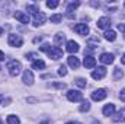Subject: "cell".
Returning <instances> with one entry per match:
<instances>
[{"instance_id": "obj_26", "label": "cell", "mask_w": 125, "mask_h": 124, "mask_svg": "<svg viewBox=\"0 0 125 124\" xmlns=\"http://www.w3.org/2000/svg\"><path fill=\"white\" fill-rule=\"evenodd\" d=\"M47 6H48L50 9H55V7L58 6V1H57V0H48V1H47Z\"/></svg>"}, {"instance_id": "obj_36", "label": "cell", "mask_w": 125, "mask_h": 124, "mask_svg": "<svg viewBox=\"0 0 125 124\" xmlns=\"http://www.w3.org/2000/svg\"><path fill=\"white\" fill-rule=\"evenodd\" d=\"M0 124H1V121H0Z\"/></svg>"}, {"instance_id": "obj_17", "label": "cell", "mask_w": 125, "mask_h": 124, "mask_svg": "<svg viewBox=\"0 0 125 124\" xmlns=\"http://www.w3.org/2000/svg\"><path fill=\"white\" fill-rule=\"evenodd\" d=\"M64 41H65V35H64L62 32H58V34L54 37V42H55V45H62Z\"/></svg>"}, {"instance_id": "obj_1", "label": "cell", "mask_w": 125, "mask_h": 124, "mask_svg": "<svg viewBox=\"0 0 125 124\" xmlns=\"http://www.w3.org/2000/svg\"><path fill=\"white\" fill-rule=\"evenodd\" d=\"M39 50H41V51H45L52 60H60L62 57V50L60 47H51L50 44H42V45L39 47Z\"/></svg>"}, {"instance_id": "obj_20", "label": "cell", "mask_w": 125, "mask_h": 124, "mask_svg": "<svg viewBox=\"0 0 125 124\" xmlns=\"http://www.w3.org/2000/svg\"><path fill=\"white\" fill-rule=\"evenodd\" d=\"M21 123V120L16 117V115H7V124H19Z\"/></svg>"}, {"instance_id": "obj_22", "label": "cell", "mask_w": 125, "mask_h": 124, "mask_svg": "<svg viewBox=\"0 0 125 124\" xmlns=\"http://www.w3.org/2000/svg\"><path fill=\"white\" fill-rule=\"evenodd\" d=\"M80 6V3L79 1H71V3H68V6H67V12L70 13V12H73L74 9H77Z\"/></svg>"}, {"instance_id": "obj_14", "label": "cell", "mask_w": 125, "mask_h": 124, "mask_svg": "<svg viewBox=\"0 0 125 124\" xmlns=\"http://www.w3.org/2000/svg\"><path fill=\"white\" fill-rule=\"evenodd\" d=\"M83 64H84L86 69H93L94 66H96V59L92 57V56H86L84 60H83Z\"/></svg>"}, {"instance_id": "obj_19", "label": "cell", "mask_w": 125, "mask_h": 124, "mask_svg": "<svg viewBox=\"0 0 125 124\" xmlns=\"http://www.w3.org/2000/svg\"><path fill=\"white\" fill-rule=\"evenodd\" d=\"M105 38H106L108 41H115V39H116V32L112 31V29H109V31L105 32Z\"/></svg>"}, {"instance_id": "obj_34", "label": "cell", "mask_w": 125, "mask_h": 124, "mask_svg": "<svg viewBox=\"0 0 125 124\" xmlns=\"http://www.w3.org/2000/svg\"><path fill=\"white\" fill-rule=\"evenodd\" d=\"M41 124H50V123L48 121H44V123H41Z\"/></svg>"}, {"instance_id": "obj_27", "label": "cell", "mask_w": 125, "mask_h": 124, "mask_svg": "<svg viewBox=\"0 0 125 124\" xmlns=\"http://www.w3.org/2000/svg\"><path fill=\"white\" fill-rule=\"evenodd\" d=\"M58 74H60V76H65V74H67V67H65V66H60Z\"/></svg>"}, {"instance_id": "obj_18", "label": "cell", "mask_w": 125, "mask_h": 124, "mask_svg": "<svg viewBox=\"0 0 125 124\" xmlns=\"http://www.w3.org/2000/svg\"><path fill=\"white\" fill-rule=\"evenodd\" d=\"M45 67V63L42 62V60H35V62H32V69H35V70H41V69H44Z\"/></svg>"}, {"instance_id": "obj_13", "label": "cell", "mask_w": 125, "mask_h": 124, "mask_svg": "<svg viewBox=\"0 0 125 124\" xmlns=\"http://www.w3.org/2000/svg\"><path fill=\"white\" fill-rule=\"evenodd\" d=\"M23 83L28 85V86H31L33 83V74H32L31 70H25L23 72Z\"/></svg>"}, {"instance_id": "obj_12", "label": "cell", "mask_w": 125, "mask_h": 124, "mask_svg": "<svg viewBox=\"0 0 125 124\" xmlns=\"http://www.w3.org/2000/svg\"><path fill=\"white\" fill-rule=\"evenodd\" d=\"M109 26H111V21H109V18L102 16V18L97 21V28H100V29H106V28H109Z\"/></svg>"}, {"instance_id": "obj_4", "label": "cell", "mask_w": 125, "mask_h": 124, "mask_svg": "<svg viewBox=\"0 0 125 124\" xmlns=\"http://www.w3.org/2000/svg\"><path fill=\"white\" fill-rule=\"evenodd\" d=\"M32 15H33V25H35V26H39V25H42V24L47 21L45 13L41 12V10H36V12H33Z\"/></svg>"}, {"instance_id": "obj_11", "label": "cell", "mask_w": 125, "mask_h": 124, "mask_svg": "<svg viewBox=\"0 0 125 124\" xmlns=\"http://www.w3.org/2000/svg\"><path fill=\"white\" fill-rule=\"evenodd\" d=\"M65 48H67V51H68V53H71V54H73V53H77L80 47H79V44H77L76 41L70 39V41H67V45H65Z\"/></svg>"}, {"instance_id": "obj_2", "label": "cell", "mask_w": 125, "mask_h": 124, "mask_svg": "<svg viewBox=\"0 0 125 124\" xmlns=\"http://www.w3.org/2000/svg\"><path fill=\"white\" fill-rule=\"evenodd\" d=\"M7 70H9L10 76H18L21 73V70H22V64L18 60H10L7 63Z\"/></svg>"}, {"instance_id": "obj_28", "label": "cell", "mask_w": 125, "mask_h": 124, "mask_svg": "<svg viewBox=\"0 0 125 124\" xmlns=\"http://www.w3.org/2000/svg\"><path fill=\"white\" fill-rule=\"evenodd\" d=\"M119 99H121L122 102H125V89L121 91V93H119Z\"/></svg>"}, {"instance_id": "obj_37", "label": "cell", "mask_w": 125, "mask_h": 124, "mask_svg": "<svg viewBox=\"0 0 125 124\" xmlns=\"http://www.w3.org/2000/svg\"><path fill=\"white\" fill-rule=\"evenodd\" d=\"M124 6H125V3H124Z\"/></svg>"}, {"instance_id": "obj_9", "label": "cell", "mask_w": 125, "mask_h": 124, "mask_svg": "<svg viewBox=\"0 0 125 124\" xmlns=\"http://www.w3.org/2000/svg\"><path fill=\"white\" fill-rule=\"evenodd\" d=\"M99 60L103 63V64H112L114 60H115V56L111 54V53H103V54H100Z\"/></svg>"}, {"instance_id": "obj_21", "label": "cell", "mask_w": 125, "mask_h": 124, "mask_svg": "<svg viewBox=\"0 0 125 124\" xmlns=\"http://www.w3.org/2000/svg\"><path fill=\"white\" fill-rule=\"evenodd\" d=\"M50 19H51V22H52V24H60V22H61V19H62V15H61V13H55V15H52Z\"/></svg>"}, {"instance_id": "obj_16", "label": "cell", "mask_w": 125, "mask_h": 124, "mask_svg": "<svg viewBox=\"0 0 125 124\" xmlns=\"http://www.w3.org/2000/svg\"><path fill=\"white\" fill-rule=\"evenodd\" d=\"M67 62H68V66H70L71 69H79V66H80V60H79L76 56H70V57L67 59Z\"/></svg>"}, {"instance_id": "obj_6", "label": "cell", "mask_w": 125, "mask_h": 124, "mask_svg": "<svg viewBox=\"0 0 125 124\" xmlns=\"http://www.w3.org/2000/svg\"><path fill=\"white\" fill-rule=\"evenodd\" d=\"M105 76H106V67H97L96 70L92 72V77H93L94 80H100Z\"/></svg>"}, {"instance_id": "obj_31", "label": "cell", "mask_w": 125, "mask_h": 124, "mask_svg": "<svg viewBox=\"0 0 125 124\" xmlns=\"http://www.w3.org/2000/svg\"><path fill=\"white\" fill-rule=\"evenodd\" d=\"M121 63H122V64H125V54L122 56V59H121Z\"/></svg>"}, {"instance_id": "obj_23", "label": "cell", "mask_w": 125, "mask_h": 124, "mask_svg": "<svg viewBox=\"0 0 125 124\" xmlns=\"http://www.w3.org/2000/svg\"><path fill=\"white\" fill-rule=\"evenodd\" d=\"M89 110H90V102H89V101H83L82 105H80V111H82V112H86V111H89Z\"/></svg>"}, {"instance_id": "obj_3", "label": "cell", "mask_w": 125, "mask_h": 124, "mask_svg": "<svg viewBox=\"0 0 125 124\" xmlns=\"http://www.w3.org/2000/svg\"><path fill=\"white\" fill-rule=\"evenodd\" d=\"M7 42H9L10 47L19 48V47H22V44H23V38H22L21 35H18V34H10V35L7 37Z\"/></svg>"}, {"instance_id": "obj_30", "label": "cell", "mask_w": 125, "mask_h": 124, "mask_svg": "<svg viewBox=\"0 0 125 124\" xmlns=\"http://www.w3.org/2000/svg\"><path fill=\"white\" fill-rule=\"evenodd\" d=\"M0 62H4V53L0 51Z\"/></svg>"}, {"instance_id": "obj_25", "label": "cell", "mask_w": 125, "mask_h": 124, "mask_svg": "<svg viewBox=\"0 0 125 124\" xmlns=\"http://www.w3.org/2000/svg\"><path fill=\"white\" fill-rule=\"evenodd\" d=\"M114 76H115V79H121V77L124 76V73H122V69L116 67V69L114 70Z\"/></svg>"}, {"instance_id": "obj_32", "label": "cell", "mask_w": 125, "mask_h": 124, "mask_svg": "<svg viewBox=\"0 0 125 124\" xmlns=\"http://www.w3.org/2000/svg\"><path fill=\"white\" fill-rule=\"evenodd\" d=\"M65 124H76V123H73V121H68V123H65Z\"/></svg>"}, {"instance_id": "obj_15", "label": "cell", "mask_w": 125, "mask_h": 124, "mask_svg": "<svg viewBox=\"0 0 125 124\" xmlns=\"http://www.w3.org/2000/svg\"><path fill=\"white\" fill-rule=\"evenodd\" d=\"M102 112H103L105 117H111V115L115 112V105H114V104H106V105L103 107Z\"/></svg>"}, {"instance_id": "obj_8", "label": "cell", "mask_w": 125, "mask_h": 124, "mask_svg": "<svg viewBox=\"0 0 125 124\" xmlns=\"http://www.w3.org/2000/svg\"><path fill=\"white\" fill-rule=\"evenodd\" d=\"M74 31L77 32L79 35L84 37V35L89 34V26H87L86 24H77V25H74Z\"/></svg>"}, {"instance_id": "obj_29", "label": "cell", "mask_w": 125, "mask_h": 124, "mask_svg": "<svg viewBox=\"0 0 125 124\" xmlns=\"http://www.w3.org/2000/svg\"><path fill=\"white\" fill-rule=\"evenodd\" d=\"M118 28H119V31H124L125 32V24H119V25H118Z\"/></svg>"}, {"instance_id": "obj_7", "label": "cell", "mask_w": 125, "mask_h": 124, "mask_svg": "<svg viewBox=\"0 0 125 124\" xmlns=\"http://www.w3.org/2000/svg\"><path fill=\"white\" fill-rule=\"evenodd\" d=\"M15 19L16 21H19L21 24H29V16H28V13H25V12H15Z\"/></svg>"}, {"instance_id": "obj_10", "label": "cell", "mask_w": 125, "mask_h": 124, "mask_svg": "<svg viewBox=\"0 0 125 124\" xmlns=\"http://www.w3.org/2000/svg\"><path fill=\"white\" fill-rule=\"evenodd\" d=\"M105 98H106V91L105 89H96L92 93V99L93 101H103Z\"/></svg>"}, {"instance_id": "obj_33", "label": "cell", "mask_w": 125, "mask_h": 124, "mask_svg": "<svg viewBox=\"0 0 125 124\" xmlns=\"http://www.w3.org/2000/svg\"><path fill=\"white\" fill-rule=\"evenodd\" d=\"M1 32H3V28H1V26H0V35H1Z\"/></svg>"}, {"instance_id": "obj_24", "label": "cell", "mask_w": 125, "mask_h": 124, "mask_svg": "<svg viewBox=\"0 0 125 124\" xmlns=\"http://www.w3.org/2000/svg\"><path fill=\"white\" fill-rule=\"evenodd\" d=\"M76 85L79 86V88H86V79H83V77H79V79H76Z\"/></svg>"}, {"instance_id": "obj_35", "label": "cell", "mask_w": 125, "mask_h": 124, "mask_svg": "<svg viewBox=\"0 0 125 124\" xmlns=\"http://www.w3.org/2000/svg\"><path fill=\"white\" fill-rule=\"evenodd\" d=\"M0 101H1V96H0Z\"/></svg>"}, {"instance_id": "obj_5", "label": "cell", "mask_w": 125, "mask_h": 124, "mask_svg": "<svg viewBox=\"0 0 125 124\" xmlns=\"http://www.w3.org/2000/svg\"><path fill=\"white\" fill-rule=\"evenodd\" d=\"M67 99H68V101H71V102H79V101H82V99H83V93L80 92V91L70 89V91L67 92Z\"/></svg>"}]
</instances>
